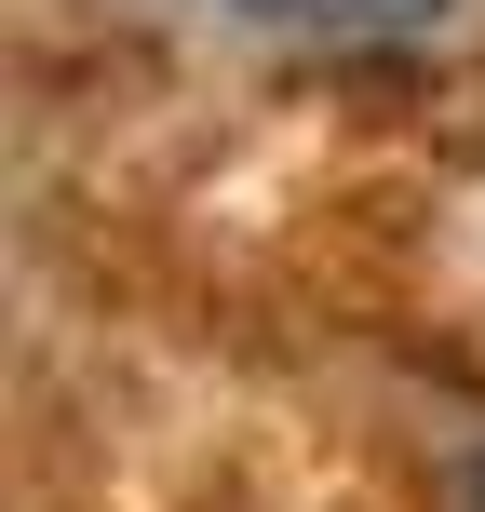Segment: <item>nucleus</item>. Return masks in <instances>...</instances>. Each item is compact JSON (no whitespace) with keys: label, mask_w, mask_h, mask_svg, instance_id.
<instances>
[{"label":"nucleus","mask_w":485,"mask_h":512,"mask_svg":"<svg viewBox=\"0 0 485 512\" xmlns=\"http://www.w3.org/2000/svg\"><path fill=\"white\" fill-rule=\"evenodd\" d=\"M472 512H485V459H472Z\"/></svg>","instance_id":"f03ea898"},{"label":"nucleus","mask_w":485,"mask_h":512,"mask_svg":"<svg viewBox=\"0 0 485 512\" xmlns=\"http://www.w3.org/2000/svg\"><path fill=\"white\" fill-rule=\"evenodd\" d=\"M256 27H310V41H391V27H432L459 14V0H230Z\"/></svg>","instance_id":"f257e3e1"}]
</instances>
